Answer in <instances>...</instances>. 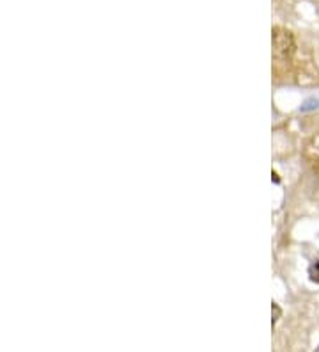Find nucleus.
I'll return each instance as SVG.
<instances>
[{"instance_id": "3", "label": "nucleus", "mask_w": 319, "mask_h": 352, "mask_svg": "<svg viewBox=\"0 0 319 352\" xmlns=\"http://www.w3.org/2000/svg\"><path fill=\"white\" fill-rule=\"evenodd\" d=\"M309 278H311V281L319 285V260H314L309 267Z\"/></svg>"}, {"instance_id": "4", "label": "nucleus", "mask_w": 319, "mask_h": 352, "mask_svg": "<svg viewBox=\"0 0 319 352\" xmlns=\"http://www.w3.org/2000/svg\"><path fill=\"white\" fill-rule=\"evenodd\" d=\"M318 107H319V96L318 98L307 100V102L302 105V111H311V109H318Z\"/></svg>"}, {"instance_id": "2", "label": "nucleus", "mask_w": 319, "mask_h": 352, "mask_svg": "<svg viewBox=\"0 0 319 352\" xmlns=\"http://www.w3.org/2000/svg\"><path fill=\"white\" fill-rule=\"evenodd\" d=\"M305 159L309 160L316 173H319V135L312 138L305 146Z\"/></svg>"}, {"instance_id": "1", "label": "nucleus", "mask_w": 319, "mask_h": 352, "mask_svg": "<svg viewBox=\"0 0 319 352\" xmlns=\"http://www.w3.org/2000/svg\"><path fill=\"white\" fill-rule=\"evenodd\" d=\"M273 52L276 59H290L294 54V38L290 30L275 29L273 30Z\"/></svg>"}]
</instances>
